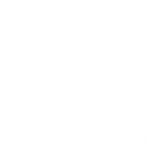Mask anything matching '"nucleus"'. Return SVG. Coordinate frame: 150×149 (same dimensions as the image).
Here are the masks:
<instances>
[]
</instances>
